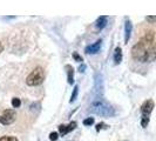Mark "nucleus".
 Here are the masks:
<instances>
[{"mask_svg":"<svg viewBox=\"0 0 156 141\" xmlns=\"http://www.w3.org/2000/svg\"><path fill=\"white\" fill-rule=\"evenodd\" d=\"M155 47L150 46L142 39L137 44H135L132 48V56L134 60L140 63H147L149 59H154Z\"/></svg>","mask_w":156,"mask_h":141,"instance_id":"nucleus-1","label":"nucleus"},{"mask_svg":"<svg viewBox=\"0 0 156 141\" xmlns=\"http://www.w3.org/2000/svg\"><path fill=\"white\" fill-rule=\"evenodd\" d=\"M90 113L100 115V117H113L115 115V110L113 108V106L109 105L108 102H106L102 99L94 100L89 107Z\"/></svg>","mask_w":156,"mask_h":141,"instance_id":"nucleus-2","label":"nucleus"},{"mask_svg":"<svg viewBox=\"0 0 156 141\" xmlns=\"http://www.w3.org/2000/svg\"><path fill=\"white\" fill-rule=\"evenodd\" d=\"M44 79H45V74H44L42 67H37L34 70H32L28 74V77L26 78V84L31 87L39 86L44 82Z\"/></svg>","mask_w":156,"mask_h":141,"instance_id":"nucleus-3","label":"nucleus"},{"mask_svg":"<svg viewBox=\"0 0 156 141\" xmlns=\"http://www.w3.org/2000/svg\"><path fill=\"white\" fill-rule=\"evenodd\" d=\"M16 120V110H6L4 113L0 115V124L2 125H11Z\"/></svg>","mask_w":156,"mask_h":141,"instance_id":"nucleus-4","label":"nucleus"},{"mask_svg":"<svg viewBox=\"0 0 156 141\" xmlns=\"http://www.w3.org/2000/svg\"><path fill=\"white\" fill-rule=\"evenodd\" d=\"M101 47H102V40L100 39V40H98L96 42H94L93 45L87 46L86 49H85V52H86L87 54H95V53L100 52Z\"/></svg>","mask_w":156,"mask_h":141,"instance_id":"nucleus-5","label":"nucleus"},{"mask_svg":"<svg viewBox=\"0 0 156 141\" xmlns=\"http://www.w3.org/2000/svg\"><path fill=\"white\" fill-rule=\"evenodd\" d=\"M75 127H76V122L75 121L70 122L68 125H60L59 126V134L61 136H63V135H66L67 133L72 132L73 129H75Z\"/></svg>","mask_w":156,"mask_h":141,"instance_id":"nucleus-6","label":"nucleus"},{"mask_svg":"<svg viewBox=\"0 0 156 141\" xmlns=\"http://www.w3.org/2000/svg\"><path fill=\"white\" fill-rule=\"evenodd\" d=\"M154 108V101L153 100H147L143 102V105L141 106V112L142 115H150V113L153 112Z\"/></svg>","mask_w":156,"mask_h":141,"instance_id":"nucleus-7","label":"nucleus"},{"mask_svg":"<svg viewBox=\"0 0 156 141\" xmlns=\"http://www.w3.org/2000/svg\"><path fill=\"white\" fill-rule=\"evenodd\" d=\"M133 30V24L130 23V20H126L125 23V44H128V41L130 39V34Z\"/></svg>","mask_w":156,"mask_h":141,"instance_id":"nucleus-8","label":"nucleus"},{"mask_svg":"<svg viewBox=\"0 0 156 141\" xmlns=\"http://www.w3.org/2000/svg\"><path fill=\"white\" fill-rule=\"evenodd\" d=\"M106 25H107V16H101L100 18H98V20L95 21V26H96V28H99V30L105 28Z\"/></svg>","mask_w":156,"mask_h":141,"instance_id":"nucleus-9","label":"nucleus"},{"mask_svg":"<svg viewBox=\"0 0 156 141\" xmlns=\"http://www.w3.org/2000/svg\"><path fill=\"white\" fill-rule=\"evenodd\" d=\"M121 61H122V49L120 47H116L114 51V63H115V65H117Z\"/></svg>","mask_w":156,"mask_h":141,"instance_id":"nucleus-10","label":"nucleus"},{"mask_svg":"<svg viewBox=\"0 0 156 141\" xmlns=\"http://www.w3.org/2000/svg\"><path fill=\"white\" fill-rule=\"evenodd\" d=\"M66 70H67V79H68V84H74V70L73 67L67 65L66 66Z\"/></svg>","mask_w":156,"mask_h":141,"instance_id":"nucleus-11","label":"nucleus"},{"mask_svg":"<svg viewBox=\"0 0 156 141\" xmlns=\"http://www.w3.org/2000/svg\"><path fill=\"white\" fill-rule=\"evenodd\" d=\"M149 124V115H142V119H141V125L142 127H147Z\"/></svg>","mask_w":156,"mask_h":141,"instance_id":"nucleus-12","label":"nucleus"},{"mask_svg":"<svg viewBox=\"0 0 156 141\" xmlns=\"http://www.w3.org/2000/svg\"><path fill=\"white\" fill-rule=\"evenodd\" d=\"M78 92H79V86H75L74 89H73V94H72V96H70V102L75 101V99H76V96H78Z\"/></svg>","mask_w":156,"mask_h":141,"instance_id":"nucleus-13","label":"nucleus"},{"mask_svg":"<svg viewBox=\"0 0 156 141\" xmlns=\"http://www.w3.org/2000/svg\"><path fill=\"white\" fill-rule=\"evenodd\" d=\"M20 105H21V101H20V99H18V98H14V99H12V106H13L14 108H18V107H20Z\"/></svg>","mask_w":156,"mask_h":141,"instance_id":"nucleus-14","label":"nucleus"},{"mask_svg":"<svg viewBox=\"0 0 156 141\" xmlns=\"http://www.w3.org/2000/svg\"><path fill=\"white\" fill-rule=\"evenodd\" d=\"M94 124V118H87L83 120V125L85 126H92Z\"/></svg>","mask_w":156,"mask_h":141,"instance_id":"nucleus-15","label":"nucleus"},{"mask_svg":"<svg viewBox=\"0 0 156 141\" xmlns=\"http://www.w3.org/2000/svg\"><path fill=\"white\" fill-rule=\"evenodd\" d=\"M0 141H18L16 136H1Z\"/></svg>","mask_w":156,"mask_h":141,"instance_id":"nucleus-16","label":"nucleus"},{"mask_svg":"<svg viewBox=\"0 0 156 141\" xmlns=\"http://www.w3.org/2000/svg\"><path fill=\"white\" fill-rule=\"evenodd\" d=\"M58 139H59V134L56 132H53V133L49 134V140L51 141H56Z\"/></svg>","mask_w":156,"mask_h":141,"instance_id":"nucleus-17","label":"nucleus"},{"mask_svg":"<svg viewBox=\"0 0 156 141\" xmlns=\"http://www.w3.org/2000/svg\"><path fill=\"white\" fill-rule=\"evenodd\" d=\"M107 127V125H105V124H99V125L96 126V131L99 132L100 129H102V128H106Z\"/></svg>","mask_w":156,"mask_h":141,"instance_id":"nucleus-18","label":"nucleus"},{"mask_svg":"<svg viewBox=\"0 0 156 141\" xmlns=\"http://www.w3.org/2000/svg\"><path fill=\"white\" fill-rule=\"evenodd\" d=\"M85 70H86V65H81V66L79 67V70H80V72H85Z\"/></svg>","mask_w":156,"mask_h":141,"instance_id":"nucleus-19","label":"nucleus"},{"mask_svg":"<svg viewBox=\"0 0 156 141\" xmlns=\"http://www.w3.org/2000/svg\"><path fill=\"white\" fill-rule=\"evenodd\" d=\"M147 20H149V21H151V23H153V21L155 20V16H147Z\"/></svg>","mask_w":156,"mask_h":141,"instance_id":"nucleus-20","label":"nucleus"},{"mask_svg":"<svg viewBox=\"0 0 156 141\" xmlns=\"http://www.w3.org/2000/svg\"><path fill=\"white\" fill-rule=\"evenodd\" d=\"M74 58H75V59H78L79 61H82V59H81V58H80L78 54H74Z\"/></svg>","mask_w":156,"mask_h":141,"instance_id":"nucleus-21","label":"nucleus"},{"mask_svg":"<svg viewBox=\"0 0 156 141\" xmlns=\"http://www.w3.org/2000/svg\"><path fill=\"white\" fill-rule=\"evenodd\" d=\"M2 51H4V45H2L1 42H0V53H1Z\"/></svg>","mask_w":156,"mask_h":141,"instance_id":"nucleus-22","label":"nucleus"}]
</instances>
